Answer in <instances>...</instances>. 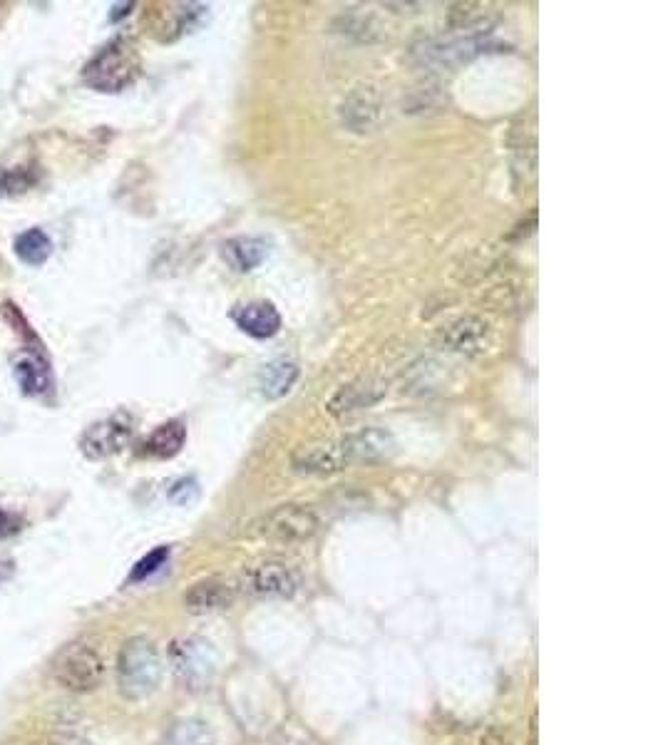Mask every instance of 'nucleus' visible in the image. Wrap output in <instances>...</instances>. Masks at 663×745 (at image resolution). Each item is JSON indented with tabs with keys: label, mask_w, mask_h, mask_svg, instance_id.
Returning <instances> with one entry per match:
<instances>
[{
	"label": "nucleus",
	"mask_w": 663,
	"mask_h": 745,
	"mask_svg": "<svg viewBox=\"0 0 663 745\" xmlns=\"http://www.w3.org/2000/svg\"><path fill=\"white\" fill-rule=\"evenodd\" d=\"M43 745H92L87 738L77 736V733H55L50 736L48 741H43Z\"/></svg>",
	"instance_id": "obj_22"
},
{
	"label": "nucleus",
	"mask_w": 663,
	"mask_h": 745,
	"mask_svg": "<svg viewBox=\"0 0 663 745\" xmlns=\"http://www.w3.org/2000/svg\"><path fill=\"white\" fill-rule=\"evenodd\" d=\"M318 527H321V520H318V515L311 507L289 502V505H279L274 510L264 512V515L254 517L244 527V537L279 544H298L316 537Z\"/></svg>",
	"instance_id": "obj_3"
},
{
	"label": "nucleus",
	"mask_w": 663,
	"mask_h": 745,
	"mask_svg": "<svg viewBox=\"0 0 663 745\" xmlns=\"http://www.w3.org/2000/svg\"><path fill=\"white\" fill-rule=\"evenodd\" d=\"M385 383L383 380L378 378H356L351 380V383L341 385V388L336 390V393L328 398L326 408L328 413L331 415H348V413H356V410H363L368 408V405L378 403L380 398L385 395Z\"/></svg>",
	"instance_id": "obj_12"
},
{
	"label": "nucleus",
	"mask_w": 663,
	"mask_h": 745,
	"mask_svg": "<svg viewBox=\"0 0 663 745\" xmlns=\"http://www.w3.org/2000/svg\"><path fill=\"white\" fill-rule=\"evenodd\" d=\"M440 348L460 356H485L495 343V328L480 316H460L445 323L435 336Z\"/></svg>",
	"instance_id": "obj_9"
},
{
	"label": "nucleus",
	"mask_w": 663,
	"mask_h": 745,
	"mask_svg": "<svg viewBox=\"0 0 663 745\" xmlns=\"http://www.w3.org/2000/svg\"><path fill=\"white\" fill-rule=\"evenodd\" d=\"M390 450H393L390 433L378 428H363L358 433L301 445L291 455V467L301 475H333L361 462L380 460L390 455Z\"/></svg>",
	"instance_id": "obj_1"
},
{
	"label": "nucleus",
	"mask_w": 663,
	"mask_h": 745,
	"mask_svg": "<svg viewBox=\"0 0 663 745\" xmlns=\"http://www.w3.org/2000/svg\"><path fill=\"white\" fill-rule=\"evenodd\" d=\"M482 43L477 40V35H450V38H438L423 43L415 55L420 58V63L430 65V68H452V65H460L462 60L472 58V55L480 53Z\"/></svg>",
	"instance_id": "obj_11"
},
{
	"label": "nucleus",
	"mask_w": 663,
	"mask_h": 745,
	"mask_svg": "<svg viewBox=\"0 0 663 745\" xmlns=\"http://www.w3.org/2000/svg\"><path fill=\"white\" fill-rule=\"evenodd\" d=\"M236 587L259 599H294L301 592V574L291 564L264 559V562L249 564Z\"/></svg>",
	"instance_id": "obj_6"
},
{
	"label": "nucleus",
	"mask_w": 663,
	"mask_h": 745,
	"mask_svg": "<svg viewBox=\"0 0 663 745\" xmlns=\"http://www.w3.org/2000/svg\"><path fill=\"white\" fill-rule=\"evenodd\" d=\"M50 673H53L55 683L65 691L90 693L105 681L107 664L95 646L75 641V644H68L63 651H58Z\"/></svg>",
	"instance_id": "obj_5"
},
{
	"label": "nucleus",
	"mask_w": 663,
	"mask_h": 745,
	"mask_svg": "<svg viewBox=\"0 0 663 745\" xmlns=\"http://www.w3.org/2000/svg\"><path fill=\"white\" fill-rule=\"evenodd\" d=\"M132 438H135V420H132L130 413L120 410V413H112L92 423L82 433L80 450L90 460H105V457L125 450L132 443Z\"/></svg>",
	"instance_id": "obj_7"
},
{
	"label": "nucleus",
	"mask_w": 663,
	"mask_h": 745,
	"mask_svg": "<svg viewBox=\"0 0 663 745\" xmlns=\"http://www.w3.org/2000/svg\"><path fill=\"white\" fill-rule=\"evenodd\" d=\"M15 254L23 264L43 266L53 254V241L43 229H28L15 239Z\"/></svg>",
	"instance_id": "obj_19"
},
{
	"label": "nucleus",
	"mask_w": 663,
	"mask_h": 745,
	"mask_svg": "<svg viewBox=\"0 0 663 745\" xmlns=\"http://www.w3.org/2000/svg\"><path fill=\"white\" fill-rule=\"evenodd\" d=\"M164 664L157 644L147 636H132L117 654V688L132 703L147 701L162 686Z\"/></svg>",
	"instance_id": "obj_2"
},
{
	"label": "nucleus",
	"mask_w": 663,
	"mask_h": 745,
	"mask_svg": "<svg viewBox=\"0 0 663 745\" xmlns=\"http://www.w3.org/2000/svg\"><path fill=\"white\" fill-rule=\"evenodd\" d=\"M296 380H298L296 363L271 361V363H266V366H261L256 383H259V390L264 398L276 400V398H284V395L294 388Z\"/></svg>",
	"instance_id": "obj_18"
},
{
	"label": "nucleus",
	"mask_w": 663,
	"mask_h": 745,
	"mask_svg": "<svg viewBox=\"0 0 663 745\" xmlns=\"http://www.w3.org/2000/svg\"><path fill=\"white\" fill-rule=\"evenodd\" d=\"M221 256L231 269L246 274V271H254L256 266L264 264L269 256V244L261 236H236V239L221 244Z\"/></svg>",
	"instance_id": "obj_14"
},
{
	"label": "nucleus",
	"mask_w": 663,
	"mask_h": 745,
	"mask_svg": "<svg viewBox=\"0 0 663 745\" xmlns=\"http://www.w3.org/2000/svg\"><path fill=\"white\" fill-rule=\"evenodd\" d=\"M140 75V58L132 43L117 38L107 43L82 70V80L100 92H120Z\"/></svg>",
	"instance_id": "obj_4"
},
{
	"label": "nucleus",
	"mask_w": 663,
	"mask_h": 745,
	"mask_svg": "<svg viewBox=\"0 0 663 745\" xmlns=\"http://www.w3.org/2000/svg\"><path fill=\"white\" fill-rule=\"evenodd\" d=\"M13 375L25 395H45L53 388V375H50L48 363L40 361L38 353L20 356L13 363Z\"/></svg>",
	"instance_id": "obj_17"
},
{
	"label": "nucleus",
	"mask_w": 663,
	"mask_h": 745,
	"mask_svg": "<svg viewBox=\"0 0 663 745\" xmlns=\"http://www.w3.org/2000/svg\"><path fill=\"white\" fill-rule=\"evenodd\" d=\"M184 443H187V425L182 420H169L147 435L140 452L145 457H154V460H169V457L182 452Z\"/></svg>",
	"instance_id": "obj_16"
},
{
	"label": "nucleus",
	"mask_w": 663,
	"mask_h": 745,
	"mask_svg": "<svg viewBox=\"0 0 663 745\" xmlns=\"http://www.w3.org/2000/svg\"><path fill=\"white\" fill-rule=\"evenodd\" d=\"M169 559V547H157L152 549V552L147 554V557H142L140 562L132 567V574H130V582H145L147 577H152L154 572H159V569L164 567V562Z\"/></svg>",
	"instance_id": "obj_21"
},
{
	"label": "nucleus",
	"mask_w": 663,
	"mask_h": 745,
	"mask_svg": "<svg viewBox=\"0 0 663 745\" xmlns=\"http://www.w3.org/2000/svg\"><path fill=\"white\" fill-rule=\"evenodd\" d=\"M164 745H214V731L207 721L184 718L169 728Z\"/></svg>",
	"instance_id": "obj_20"
},
{
	"label": "nucleus",
	"mask_w": 663,
	"mask_h": 745,
	"mask_svg": "<svg viewBox=\"0 0 663 745\" xmlns=\"http://www.w3.org/2000/svg\"><path fill=\"white\" fill-rule=\"evenodd\" d=\"M5 527H8V515H5V512L0 510V534L5 532Z\"/></svg>",
	"instance_id": "obj_25"
},
{
	"label": "nucleus",
	"mask_w": 663,
	"mask_h": 745,
	"mask_svg": "<svg viewBox=\"0 0 663 745\" xmlns=\"http://www.w3.org/2000/svg\"><path fill=\"white\" fill-rule=\"evenodd\" d=\"M169 661H172L174 676L189 688L204 686L217 669V654L212 644L199 636H184V639L172 641Z\"/></svg>",
	"instance_id": "obj_8"
},
{
	"label": "nucleus",
	"mask_w": 663,
	"mask_h": 745,
	"mask_svg": "<svg viewBox=\"0 0 663 745\" xmlns=\"http://www.w3.org/2000/svg\"><path fill=\"white\" fill-rule=\"evenodd\" d=\"M343 122L353 132L373 130L380 115V97L373 87H358L346 102H343Z\"/></svg>",
	"instance_id": "obj_15"
},
{
	"label": "nucleus",
	"mask_w": 663,
	"mask_h": 745,
	"mask_svg": "<svg viewBox=\"0 0 663 745\" xmlns=\"http://www.w3.org/2000/svg\"><path fill=\"white\" fill-rule=\"evenodd\" d=\"M236 594H239V587L234 582H229V579H202V582H194L184 592V609L197 616L217 614V611H226L234 606Z\"/></svg>",
	"instance_id": "obj_10"
},
{
	"label": "nucleus",
	"mask_w": 663,
	"mask_h": 745,
	"mask_svg": "<svg viewBox=\"0 0 663 745\" xmlns=\"http://www.w3.org/2000/svg\"><path fill=\"white\" fill-rule=\"evenodd\" d=\"M529 731H532V745H537V713L532 716V728Z\"/></svg>",
	"instance_id": "obj_24"
},
{
	"label": "nucleus",
	"mask_w": 663,
	"mask_h": 745,
	"mask_svg": "<svg viewBox=\"0 0 663 745\" xmlns=\"http://www.w3.org/2000/svg\"><path fill=\"white\" fill-rule=\"evenodd\" d=\"M236 326L254 338H271L281 331V313L274 303L269 301H251L241 303L231 313Z\"/></svg>",
	"instance_id": "obj_13"
},
{
	"label": "nucleus",
	"mask_w": 663,
	"mask_h": 745,
	"mask_svg": "<svg viewBox=\"0 0 663 745\" xmlns=\"http://www.w3.org/2000/svg\"><path fill=\"white\" fill-rule=\"evenodd\" d=\"M480 745H507V743H505V736H502V731L492 728V731H487L485 736H482Z\"/></svg>",
	"instance_id": "obj_23"
}]
</instances>
